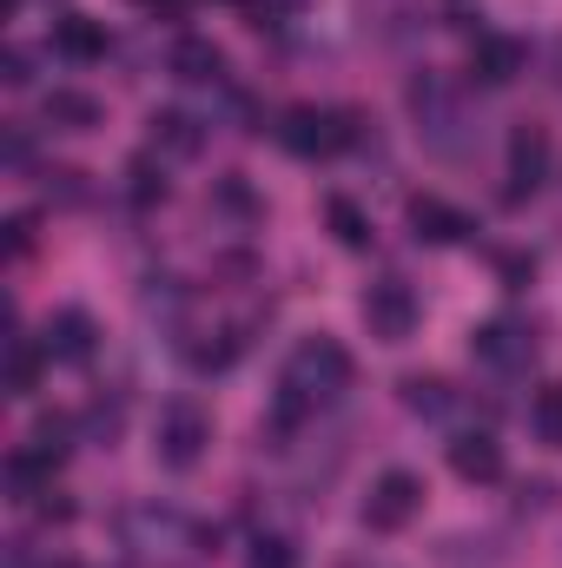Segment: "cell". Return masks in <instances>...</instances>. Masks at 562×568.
<instances>
[{
  "mask_svg": "<svg viewBox=\"0 0 562 568\" xmlns=\"http://www.w3.org/2000/svg\"><path fill=\"white\" fill-rule=\"evenodd\" d=\"M40 371H47V344H33V337H7V390L13 397H33L40 390Z\"/></svg>",
  "mask_w": 562,
  "mask_h": 568,
  "instance_id": "15",
  "label": "cell"
},
{
  "mask_svg": "<svg viewBox=\"0 0 562 568\" xmlns=\"http://www.w3.org/2000/svg\"><path fill=\"white\" fill-rule=\"evenodd\" d=\"M530 331L516 324V317H490V324H476V337H470V357L476 364H490V371H516V364H530Z\"/></svg>",
  "mask_w": 562,
  "mask_h": 568,
  "instance_id": "6",
  "label": "cell"
},
{
  "mask_svg": "<svg viewBox=\"0 0 562 568\" xmlns=\"http://www.w3.org/2000/svg\"><path fill=\"white\" fill-rule=\"evenodd\" d=\"M53 469H60V463H53V456H40L33 443H27V449H13V456H7V496H13V503H40V496L53 489Z\"/></svg>",
  "mask_w": 562,
  "mask_h": 568,
  "instance_id": "12",
  "label": "cell"
},
{
  "mask_svg": "<svg viewBox=\"0 0 562 568\" xmlns=\"http://www.w3.org/2000/svg\"><path fill=\"white\" fill-rule=\"evenodd\" d=\"M0 80H7V87H27V80H33V60H27V47H7V60H0Z\"/></svg>",
  "mask_w": 562,
  "mask_h": 568,
  "instance_id": "23",
  "label": "cell"
},
{
  "mask_svg": "<svg viewBox=\"0 0 562 568\" xmlns=\"http://www.w3.org/2000/svg\"><path fill=\"white\" fill-rule=\"evenodd\" d=\"M324 225H331V239H338L344 252H364V245H371V219H364L351 199H324Z\"/></svg>",
  "mask_w": 562,
  "mask_h": 568,
  "instance_id": "18",
  "label": "cell"
},
{
  "mask_svg": "<svg viewBox=\"0 0 562 568\" xmlns=\"http://www.w3.org/2000/svg\"><path fill=\"white\" fill-rule=\"evenodd\" d=\"M530 424H536V436H543V443H556V449H562V384H543V390H536Z\"/></svg>",
  "mask_w": 562,
  "mask_h": 568,
  "instance_id": "20",
  "label": "cell"
},
{
  "mask_svg": "<svg viewBox=\"0 0 562 568\" xmlns=\"http://www.w3.org/2000/svg\"><path fill=\"white\" fill-rule=\"evenodd\" d=\"M140 7H152V13H165V20H172V13H185V0H140Z\"/></svg>",
  "mask_w": 562,
  "mask_h": 568,
  "instance_id": "29",
  "label": "cell"
},
{
  "mask_svg": "<svg viewBox=\"0 0 562 568\" xmlns=\"http://www.w3.org/2000/svg\"><path fill=\"white\" fill-rule=\"evenodd\" d=\"M107 27L100 20H87V13H67V20H53V53L60 60H73V67H93V60H107Z\"/></svg>",
  "mask_w": 562,
  "mask_h": 568,
  "instance_id": "9",
  "label": "cell"
},
{
  "mask_svg": "<svg viewBox=\"0 0 562 568\" xmlns=\"http://www.w3.org/2000/svg\"><path fill=\"white\" fill-rule=\"evenodd\" d=\"M33 509H40V523H73V503H67V496H53V489H47Z\"/></svg>",
  "mask_w": 562,
  "mask_h": 568,
  "instance_id": "26",
  "label": "cell"
},
{
  "mask_svg": "<svg viewBox=\"0 0 562 568\" xmlns=\"http://www.w3.org/2000/svg\"><path fill=\"white\" fill-rule=\"evenodd\" d=\"M33 252V219L20 212V219H7V258H27Z\"/></svg>",
  "mask_w": 562,
  "mask_h": 568,
  "instance_id": "24",
  "label": "cell"
},
{
  "mask_svg": "<svg viewBox=\"0 0 562 568\" xmlns=\"http://www.w3.org/2000/svg\"><path fill=\"white\" fill-rule=\"evenodd\" d=\"M291 7H304V0H252V13H291Z\"/></svg>",
  "mask_w": 562,
  "mask_h": 568,
  "instance_id": "28",
  "label": "cell"
},
{
  "mask_svg": "<svg viewBox=\"0 0 562 568\" xmlns=\"http://www.w3.org/2000/svg\"><path fill=\"white\" fill-rule=\"evenodd\" d=\"M47 126L87 133V126H100V100H93V93H80V87H53V93H47Z\"/></svg>",
  "mask_w": 562,
  "mask_h": 568,
  "instance_id": "16",
  "label": "cell"
},
{
  "mask_svg": "<svg viewBox=\"0 0 562 568\" xmlns=\"http://www.w3.org/2000/svg\"><path fill=\"white\" fill-rule=\"evenodd\" d=\"M450 469L463 483H496L503 476V443L496 436H456L450 443Z\"/></svg>",
  "mask_w": 562,
  "mask_h": 568,
  "instance_id": "13",
  "label": "cell"
},
{
  "mask_svg": "<svg viewBox=\"0 0 562 568\" xmlns=\"http://www.w3.org/2000/svg\"><path fill=\"white\" fill-rule=\"evenodd\" d=\"M543 172H550V140H543L536 126H516V133H510V199L536 192Z\"/></svg>",
  "mask_w": 562,
  "mask_h": 568,
  "instance_id": "10",
  "label": "cell"
},
{
  "mask_svg": "<svg viewBox=\"0 0 562 568\" xmlns=\"http://www.w3.org/2000/svg\"><path fill=\"white\" fill-rule=\"evenodd\" d=\"M127 192H133V205H159L165 199V165H152V159H133L127 165Z\"/></svg>",
  "mask_w": 562,
  "mask_h": 568,
  "instance_id": "21",
  "label": "cell"
},
{
  "mask_svg": "<svg viewBox=\"0 0 562 568\" xmlns=\"http://www.w3.org/2000/svg\"><path fill=\"white\" fill-rule=\"evenodd\" d=\"M152 145H165L172 159H192L205 133H199V120L192 113H179V106H165V113H152Z\"/></svg>",
  "mask_w": 562,
  "mask_h": 568,
  "instance_id": "17",
  "label": "cell"
},
{
  "mask_svg": "<svg viewBox=\"0 0 562 568\" xmlns=\"http://www.w3.org/2000/svg\"><path fill=\"white\" fill-rule=\"evenodd\" d=\"M496 272H503L510 284H530V278H536V258H523V252H503V258H496Z\"/></svg>",
  "mask_w": 562,
  "mask_h": 568,
  "instance_id": "25",
  "label": "cell"
},
{
  "mask_svg": "<svg viewBox=\"0 0 562 568\" xmlns=\"http://www.w3.org/2000/svg\"><path fill=\"white\" fill-rule=\"evenodd\" d=\"M364 324H371V337H384V344H404L411 331H418V291L404 278H378L364 291Z\"/></svg>",
  "mask_w": 562,
  "mask_h": 568,
  "instance_id": "5",
  "label": "cell"
},
{
  "mask_svg": "<svg viewBox=\"0 0 562 568\" xmlns=\"http://www.w3.org/2000/svg\"><path fill=\"white\" fill-rule=\"evenodd\" d=\"M418 509H423V483L411 469H384V476L371 483V496H364V529H371V536H398Z\"/></svg>",
  "mask_w": 562,
  "mask_h": 568,
  "instance_id": "3",
  "label": "cell"
},
{
  "mask_svg": "<svg viewBox=\"0 0 562 568\" xmlns=\"http://www.w3.org/2000/svg\"><path fill=\"white\" fill-rule=\"evenodd\" d=\"M252 568H298V549L284 536H259L252 542Z\"/></svg>",
  "mask_w": 562,
  "mask_h": 568,
  "instance_id": "22",
  "label": "cell"
},
{
  "mask_svg": "<svg viewBox=\"0 0 562 568\" xmlns=\"http://www.w3.org/2000/svg\"><path fill=\"white\" fill-rule=\"evenodd\" d=\"M344 384H351V351L338 337H304L284 364V397H298V404H324Z\"/></svg>",
  "mask_w": 562,
  "mask_h": 568,
  "instance_id": "1",
  "label": "cell"
},
{
  "mask_svg": "<svg viewBox=\"0 0 562 568\" xmlns=\"http://www.w3.org/2000/svg\"><path fill=\"white\" fill-rule=\"evenodd\" d=\"M172 73H179V80H192V87H212V80H225V53H219L212 40L185 33V40L172 47Z\"/></svg>",
  "mask_w": 562,
  "mask_h": 568,
  "instance_id": "14",
  "label": "cell"
},
{
  "mask_svg": "<svg viewBox=\"0 0 562 568\" xmlns=\"http://www.w3.org/2000/svg\"><path fill=\"white\" fill-rule=\"evenodd\" d=\"M404 219H411V232H418L423 245H463V239H470V219H463L450 199H436V192H418V199L404 205Z\"/></svg>",
  "mask_w": 562,
  "mask_h": 568,
  "instance_id": "7",
  "label": "cell"
},
{
  "mask_svg": "<svg viewBox=\"0 0 562 568\" xmlns=\"http://www.w3.org/2000/svg\"><path fill=\"white\" fill-rule=\"evenodd\" d=\"M219 199H225V205H232V212H252V192H245V185H239V179H225V185H219Z\"/></svg>",
  "mask_w": 562,
  "mask_h": 568,
  "instance_id": "27",
  "label": "cell"
},
{
  "mask_svg": "<svg viewBox=\"0 0 562 568\" xmlns=\"http://www.w3.org/2000/svg\"><path fill=\"white\" fill-rule=\"evenodd\" d=\"M523 40H510V33H476V47H470V73L483 80V87H510L516 73H523Z\"/></svg>",
  "mask_w": 562,
  "mask_h": 568,
  "instance_id": "8",
  "label": "cell"
},
{
  "mask_svg": "<svg viewBox=\"0 0 562 568\" xmlns=\"http://www.w3.org/2000/svg\"><path fill=\"white\" fill-rule=\"evenodd\" d=\"M351 140H358V120L338 113V106H291L279 120V145L298 152V159H331V152H344Z\"/></svg>",
  "mask_w": 562,
  "mask_h": 568,
  "instance_id": "2",
  "label": "cell"
},
{
  "mask_svg": "<svg viewBox=\"0 0 562 568\" xmlns=\"http://www.w3.org/2000/svg\"><path fill=\"white\" fill-rule=\"evenodd\" d=\"M205 443H212V417L199 410V404H165L159 410V463H172V469H192L199 456H205Z\"/></svg>",
  "mask_w": 562,
  "mask_h": 568,
  "instance_id": "4",
  "label": "cell"
},
{
  "mask_svg": "<svg viewBox=\"0 0 562 568\" xmlns=\"http://www.w3.org/2000/svg\"><path fill=\"white\" fill-rule=\"evenodd\" d=\"M404 410L411 417H450L456 410V390L443 377H404Z\"/></svg>",
  "mask_w": 562,
  "mask_h": 568,
  "instance_id": "19",
  "label": "cell"
},
{
  "mask_svg": "<svg viewBox=\"0 0 562 568\" xmlns=\"http://www.w3.org/2000/svg\"><path fill=\"white\" fill-rule=\"evenodd\" d=\"M40 344H47L53 364H87V357H93V317H87V311H60Z\"/></svg>",
  "mask_w": 562,
  "mask_h": 568,
  "instance_id": "11",
  "label": "cell"
}]
</instances>
